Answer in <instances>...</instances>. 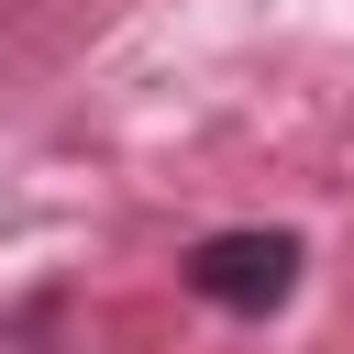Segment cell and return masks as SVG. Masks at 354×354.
<instances>
[{"instance_id": "1", "label": "cell", "mask_w": 354, "mask_h": 354, "mask_svg": "<svg viewBox=\"0 0 354 354\" xmlns=\"http://www.w3.org/2000/svg\"><path fill=\"white\" fill-rule=\"evenodd\" d=\"M188 288L232 321H266L299 288V232H210V243H188Z\"/></svg>"}]
</instances>
